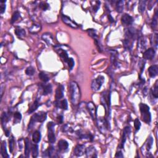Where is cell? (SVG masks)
<instances>
[{"instance_id": "41", "label": "cell", "mask_w": 158, "mask_h": 158, "mask_svg": "<svg viewBox=\"0 0 158 158\" xmlns=\"http://www.w3.org/2000/svg\"><path fill=\"white\" fill-rule=\"evenodd\" d=\"M88 33L90 36L95 39V40H98V36L96 35V30L95 29H88Z\"/></svg>"}, {"instance_id": "16", "label": "cell", "mask_w": 158, "mask_h": 158, "mask_svg": "<svg viewBox=\"0 0 158 158\" xmlns=\"http://www.w3.org/2000/svg\"><path fill=\"white\" fill-rule=\"evenodd\" d=\"M85 153L86 157H96V149L93 146H90L86 149Z\"/></svg>"}, {"instance_id": "20", "label": "cell", "mask_w": 158, "mask_h": 158, "mask_svg": "<svg viewBox=\"0 0 158 158\" xmlns=\"http://www.w3.org/2000/svg\"><path fill=\"white\" fill-rule=\"evenodd\" d=\"M30 152V142L29 139L26 138L25 139V157H28Z\"/></svg>"}, {"instance_id": "52", "label": "cell", "mask_w": 158, "mask_h": 158, "mask_svg": "<svg viewBox=\"0 0 158 158\" xmlns=\"http://www.w3.org/2000/svg\"><path fill=\"white\" fill-rule=\"evenodd\" d=\"M4 88H5V86L4 85H1V97L3 96V91H4Z\"/></svg>"}, {"instance_id": "4", "label": "cell", "mask_w": 158, "mask_h": 158, "mask_svg": "<svg viewBox=\"0 0 158 158\" xmlns=\"http://www.w3.org/2000/svg\"><path fill=\"white\" fill-rule=\"evenodd\" d=\"M54 124L53 122H50L48 123L47 127L48 130V141L50 143L53 144L56 142V135L54 132Z\"/></svg>"}, {"instance_id": "14", "label": "cell", "mask_w": 158, "mask_h": 158, "mask_svg": "<svg viewBox=\"0 0 158 158\" xmlns=\"http://www.w3.org/2000/svg\"><path fill=\"white\" fill-rule=\"evenodd\" d=\"M64 86L62 85H59L56 90V100H61L64 96Z\"/></svg>"}, {"instance_id": "46", "label": "cell", "mask_w": 158, "mask_h": 158, "mask_svg": "<svg viewBox=\"0 0 158 158\" xmlns=\"http://www.w3.org/2000/svg\"><path fill=\"white\" fill-rule=\"evenodd\" d=\"M40 8L43 11H46L49 8V4L46 2H42L40 4Z\"/></svg>"}, {"instance_id": "1", "label": "cell", "mask_w": 158, "mask_h": 158, "mask_svg": "<svg viewBox=\"0 0 158 158\" xmlns=\"http://www.w3.org/2000/svg\"><path fill=\"white\" fill-rule=\"evenodd\" d=\"M69 91L71 95V100L74 105H77L79 103L81 97L80 90L77 83L72 81L69 85Z\"/></svg>"}, {"instance_id": "31", "label": "cell", "mask_w": 158, "mask_h": 158, "mask_svg": "<svg viewBox=\"0 0 158 158\" xmlns=\"http://www.w3.org/2000/svg\"><path fill=\"white\" fill-rule=\"evenodd\" d=\"M32 157H37L38 155V146L34 144L32 147Z\"/></svg>"}, {"instance_id": "39", "label": "cell", "mask_w": 158, "mask_h": 158, "mask_svg": "<svg viewBox=\"0 0 158 158\" xmlns=\"http://www.w3.org/2000/svg\"><path fill=\"white\" fill-rule=\"evenodd\" d=\"M9 151L10 153H12L13 151L14 147V138L13 136H11L10 137L9 140Z\"/></svg>"}, {"instance_id": "42", "label": "cell", "mask_w": 158, "mask_h": 158, "mask_svg": "<svg viewBox=\"0 0 158 158\" xmlns=\"http://www.w3.org/2000/svg\"><path fill=\"white\" fill-rule=\"evenodd\" d=\"M157 11H156L155 13V15H154V17L153 19L151 26L153 28H155L156 27H157Z\"/></svg>"}, {"instance_id": "21", "label": "cell", "mask_w": 158, "mask_h": 158, "mask_svg": "<svg viewBox=\"0 0 158 158\" xmlns=\"http://www.w3.org/2000/svg\"><path fill=\"white\" fill-rule=\"evenodd\" d=\"M41 133L38 130H36L34 132V133L32 135V141L35 143H38L41 140Z\"/></svg>"}, {"instance_id": "24", "label": "cell", "mask_w": 158, "mask_h": 158, "mask_svg": "<svg viewBox=\"0 0 158 158\" xmlns=\"http://www.w3.org/2000/svg\"><path fill=\"white\" fill-rule=\"evenodd\" d=\"M124 1H118L115 4V8L116 11L119 13H121L124 10Z\"/></svg>"}, {"instance_id": "26", "label": "cell", "mask_w": 158, "mask_h": 158, "mask_svg": "<svg viewBox=\"0 0 158 158\" xmlns=\"http://www.w3.org/2000/svg\"><path fill=\"white\" fill-rule=\"evenodd\" d=\"M54 152H55V149H54V147H50L48 148L47 150L45 151L44 154H45V157H52L54 156Z\"/></svg>"}, {"instance_id": "49", "label": "cell", "mask_w": 158, "mask_h": 158, "mask_svg": "<svg viewBox=\"0 0 158 158\" xmlns=\"http://www.w3.org/2000/svg\"><path fill=\"white\" fill-rule=\"evenodd\" d=\"M23 141H24V140H23L22 138H21V139H20V140H19V149H20V150H21V149H22L23 146H24L23 143H22Z\"/></svg>"}, {"instance_id": "34", "label": "cell", "mask_w": 158, "mask_h": 158, "mask_svg": "<svg viewBox=\"0 0 158 158\" xmlns=\"http://www.w3.org/2000/svg\"><path fill=\"white\" fill-rule=\"evenodd\" d=\"M146 7V1H140L138 5V11L140 13H144Z\"/></svg>"}, {"instance_id": "15", "label": "cell", "mask_w": 158, "mask_h": 158, "mask_svg": "<svg viewBox=\"0 0 158 158\" xmlns=\"http://www.w3.org/2000/svg\"><path fill=\"white\" fill-rule=\"evenodd\" d=\"M54 105L57 107V108H61L62 109L67 110L68 108L67 102L66 100H56L54 103Z\"/></svg>"}, {"instance_id": "13", "label": "cell", "mask_w": 158, "mask_h": 158, "mask_svg": "<svg viewBox=\"0 0 158 158\" xmlns=\"http://www.w3.org/2000/svg\"><path fill=\"white\" fill-rule=\"evenodd\" d=\"M85 148L83 145H77L75 148L74 153L77 157L82 156L84 153H85Z\"/></svg>"}, {"instance_id": "25", "label": "cell", "mask_w": 158, "mask_h": 158, "mask_svg": "<svg viewBox=\"0 0 158 158\" xmlns=\"http://www.w3.org/2000/svg\"><path fill=\"white\" fill-rule=\"evenodd\" d=\"M43 88V95H48L52 92V86L51 84H48L42 86Z\"/></svg>"}, {"instance_id": "9", "label": "cell", "mask_w": 158, "mask_h": 158, "mask_svg": "<svg viewBox=\"0 0 158 158\" xmlns=\"http://www.w3.org/2000/svg\"><path fill=\"white\" fill-rule=\"evenodd\" d=\"M62 20L64 23H65L68 26H70L73 28H77L79 27V25H78L77 24H76L70 17L66 16V15H62Z\"/></svg>"}, {"instance_id": "5", "label": "cell", "mask_w": 158, "mask_h": 158, "mask_svg": "<svg viewBox=\"0 0 158 158\" xmlns=\"http://www.w3.org/2000/svg\"><path fill=\"white\" fill-rule=\"evenodd\" d=\"M104 81V77L102 75H99L98 77L93 80L91 83V89L93 91H98L100 90L101 86L103 85V84Z\"/></svg>"}, {"instance_id": "8", "label": "cell", "mask_w": 158, "mask_h": 158, "mask_svg": "<svg viewBox=\"0 0 158 158\" xmlns=\"http://www.w3.org/2000/svg\"><path fill=\"white\" fill-rule=\"evenodd\" d=\"M86 107H87L88 111L90 113V114L93 120H96V117H97V109L94 103L92 102H89L86 104Z\"/></svg>"}, {"instance_id": "50", "label": "cell", "mask_w": 158, "mask_h": 158, "mask_svg": "<svg viewBox=\"0 0 158 158\" xmlns=\"http://www.w3.org/2000/svg\"><path fill=\"white\" fill-rule=\"evenodd\" d=\"M115 157H124V155H123V154H122V151H118L116 153V154H115Z\"/></svg>"}, {"instance_id": "47", "label": "cell", "mask_w": 158, "mask_h": 158, "mask_svg": "<svg viewBox=\"0 0 158 158\" xmlns=\"http://www.w3.org/2000/svg\"><path fill=\"white\" fill-rule=\"evenodd\" d=\"M1 3V5H0V13H1V14H3L4 13L5 9H6V5H5V3Z\"/></svg>"}, {"instance_id": "10", "label": "cell", "mask_w": 158, "mask_h": 158, "mask_svg": "<svg viewBox=\"0 0 158 158\" xmlns=\"http://www.w3.org/2000/svg\"><path fill=\"white\" fill-rule=\"evenodd\" d=\"M121 22L122 24L128 26L133 22V18L128 14H124L121 17Z\"/></svg>"}, {"instance_id": "37", "label": "cell", "mask_w": 158, "mask_h": 158, "mask_svg": "<svg viewBox=\"0 0 158 158\" xmlns=\"http://www.w3.org/2000/svg\"><path fill=\"white\" fill-rule=\"evenodd\" d=\"M20 13L18 11H16L13 13V16L11 17V24H14L15 22H16L17 20H18V19L20 17Z\"/></svg>"}, {"instance_id": "2", "label": "cell", "mask_w": 158, "mask_h": 158, "mask_svg": "<svg viewBox=\"0 0 158 158\" xmlns=\"http://www.w3.org/2000/svg\"><path fill=\"white\" fill-rule=\"evenodd\" d=\"M46 117H47V114L46 113H45V112L41 111L39 112L38 113L35 114L32 116L31 119H30L29 124H28V130H31L33 127L34 126V124H35V122H43L45 121V120L46 119Z\"/></svg>"}, {"instance_id": "33", "label": "cell", "mask_w": 158, "mask_h": 158, "mask_svg": "<svg viewBox=\"0 0 158 158\" xmlns=\"http://www.w3.org/2000/svg\"><path fill=\"white\" fill-rule=\"evenodd\" d=\"M14 124H18L19 122H20V120L22 119V115L19 112H16L14 113Z\"/></svg>"}, {"instance_id": "6", "label": "cell", "mask_w": 158, "mask_h": 158, "mask_svg": "<svg viewBox=\"0 0 158 158\" xmlns=\"http://www.w3.org/2000/svg\"><path fill=\"white\" fill-rule=\"evenodd\" d=\"M97 126L98 130L103 134H105L108 130V121L103 118H100L97 120Z\"/></svg>"}, {"instance_id": "38", "label": "cell", "mask_w": 158, "mask_h": 158, "mask_svg": "<svg viewBox=\"0 0 158 158\" xmlns=\"http://www.w3.org/2000/svg\"><path fill=\"white\" fill-rule=\"evenodd\" d=\"M158 37H157V33H154L152 35V38H151V44H153V45L155 46L156 47L157 45V42H158Z\"/></svg>"}, {"instance_id": "23", "label": "cell", "mask_w": 158, "mask_h": 158, "mask_svg": "<svg viewBox=\"0 0 158 158\" xmlns=\"http://www.w3.org/2000/svg\"><path fill=\"white\" fill-rule=\"evenodd\" d=\"M56 50L58 51L59 55L60 56L61 58L62 59V60H63L64 62H67L68 59H69V57H68V54L67 53V52H66L65 50H62V49H61V48L57 49Z\"/></svg>"}, {"instance_id": "27", "label": "cell", "mask_w": 158, "mask_h": 158, "mask_svg": "<svg viewBox=\"0 0 158 158\" xmlns=\"http://www.w3.org/2000/svg\"><path fill=\"white\" fill-rule=\"evenodd\" d=\"M14 32L17 36L19 37V38H22V37L25 36V30L23 29V28L17 27V28H16Z\"/></svg>"}, {"instance_id": "28", "label": "cell", "mask_w": 158, "mask_h": 158, "mask_svg": "<svg viewBox=\"0 0 158 158\" xmlns=\"http://www.w3.org/2000/svg\"><path fill=\"white\" fill-rule=\"evenodd\" d=\"M39 105H40V104H39L38 100H36V101H34V103L31 105V106L29 108V109H28V113L31 114L32 113H33L35 111H36L37 109L38 108Z\"/></svg>"}, {"instance_id": "12", "label": "cell", "mask_w": 158, "mask_h": 158, "mask_svg": "<svg viewBox=\"0 0 158 158\" xmlns=\"http://www.w3.org/2000/svg\"><path fill=\"white\" fill-rule=\"evenodd\" d=\"M155 54V51H154L153 48H149L148 50H146L143 52V57L144 59H147V60H151V59L154 58Z\"/></svg>"}, {"instance_id": "3", "label": "cell", "mask_w": 158, "mask_h": 158, "mask_svg": "<svg viewBox=\"0 0 158 158\" xmlns=\"http://www.w3.org/2000/svg\"><path fill=\"white\" fill-rule=\"evenodd\" d=\"M140 110L143 121L147 124L150 123L151 120V115L149 112V107L144 103H141L140 104Z\"/></svg>"}, {"instance_id": "45", "label": "cell", "mask_w": 158, "mask_h": 158, "mask_svg": "<svg viewBox=\"0 0 158 158\" xmlns=\"http://www.w3.org/2000/svg\"><path fill=\"white\" fill-rule=\"evenodd\" d=\"M134 126H135V128L137 131L140 130L141 127V122L138 119H135V120H134Z\"/></svg>"}, {"instance_id": "51", "label": "cell", "mask_w": 158, "mask_h": 158, "mask_svg": "<svg viewBox=\"0 0 158 158\" xmlns=\"http://www.w3.org/2000/svg\"><path fill=\"white\" fill-rule=\"evenodd\" d=\"M57 120L59 124L62 123V122H63V116L62 115H59L57 118Z\"/></svg>"}, {"instance_id": "19", "label": "cell", "mask_w": 158, "mask_h": 158, "mask_svg": "<svg viewBox=\"0 0 158 158\" xmlns=\"http://www.w3.org/2000/svg\"><path fill=\"white\" fill-rule=\"evenodd\" d=\"M69 147V143L67 141L64 140H61L58 142V148L60 151H65Z\"/></svg>"}, {"instance_id": "40", "label": "cell", "mask_w": 158, "mask_h": 158, "mask_svg": "<svg viewBox=\"0 0 158 158\" xmlns=\"http://www.w3.org/2000/svg\"><path fill=\"white\" fill-rule=\"evenodd\" d=\"M157 81H156L154 87L152 89V94L155 98H157L158 97V85H157Z\"/></svg>"}, {"instance_id": "30", "label": "cell", "mask_w": 158, "mask_h": 158, "mask_svg": "<svg viewBox=\"0 0 158 158\" xmlns=\"http://www.w3.org/2000/svg\"><path fill=\"white\" fill-rule=\"evenodd\" d=\"M38 77L41 80L43 81V82H47V81H49V80H50V78H49L48 75L44 72H41L39 73Z\"/></svg>"}, {"instance_id": "48", "label": "cell", "mask_w": 158, "mask_h": 158, "mask_svg": "<svg viewBox=\"0 0 158 158\" xmlns=\"http://www.w3.org/2000/svg\"><path fill=\"white\" fill-rule=\"evenodd\" d=\"M71 130H72V129H71V128L70 127V125H65L63 127H62V131L64 132H70Z\"/></svg>"}, {"instance_id": "53", "label": "cell", "mask_w": 158, "mask_h": 158, "mask_svg": "<svg viewBox=\"0 0 158 158\" xmlns=\"http://www.w3.org/2000/svg\"><path fill=\"white\" fill-rule=\"evenodd\" d=\"M108 18H109V21L111 22V23H113L114 22V18L110 14L108 16Z\"/></svg>"}, {"instance_id": "36", "label": "cell", "mask_w": 158, "mask_h": 158, "mask_svg": "<svg viewBox=\"0 0 158 158\" xmlns=\"http://www.w3.org/2000/svg\"><path fill=\"white\" fill-rule=\"evenodd\" d=\"M153 143V138L152 136L150 135L148 138L147 143V149L148 151H149L151 148Z\"/></svg>"}, {"instance_id": "18", "label": "cell", "mask_w": 158, "mask_h": 158, "mask_svg": "<svg viewBox=\"0 0 158 158\" xmlns=\"http://www.w3.org/2000/svg\"><path fill=\"white\" fill-rule=\"evenodd\" d=\"M149 75L151 78H154L158 74V66L157 65H153L150 66L148 69Z\"/></svg>"}, {"instance_id": "43", "label": "cell", "mask_w": 158, "mask_h": 158, "mask_svg": "<svg viewBox=\"0 0 158 158\" xmlns=\"http://www.w3.org/2000/svg\"><path fill=\"white\" fill-rule=\"evenodd\" d=\"M138 44L139 45V47L140 48L141 50H143V49L145 48L146 42H145V40H144V38H140V40H139V42H138Z\"/></svg>"}, {"instance_id": "32", "label": "cell", "mask_w": 158, "mask_h": 158, "mask_svg": "<svg viewBox=\"0 0 158 158\" xmlns=\"http://www.w3.org/2000/svg\"><path fill=\"white\" fill-rule=\"evenodd\" d=\"M9 120V117L8 114L4 113L1 115V123L3 127H4V125L6 124V123Z\"/></svg>"}, {"instance_id": "11", "label": "cell", "mask_w": 158, "mask_h": 158, "mask_svg": "<svg viewBox=\"0 0 158 158\" xmlns=\"http://www.w3.org/2000/svg\"><path fill=\"white\" fill-rule=\"evenodd\" d=\"M130 132H131V129H130V127H125L124 130V132H123V136H122V142L121 143L119 146V147L120 148V149H122L124 147V143L126 141L127 137V136H128L130 135Z\"/></svg>"}, {"instance_id": "44", "label": "cell", "mask_w": 158, "mask_h": 158, "mask_svg": "<svg viewBox=\"0 0 158 158\" xmlns=\"http://www.w3.org/2000/svg\"><path fill=\"white\" fill-rule=\"evenodd\" d=\"M67 63L68 64V66H69V68H70V70H72V68L74 67V66L75 65L74 59H73V58H72V57H69V59H68V60L67 61Z\"/></svg>"}, {"instance_id": "29", "label": "cell", "mask_w": 158, "mask_h": 158, "mask_svg": "<svg viewBox=\"0 0 158 158\" xmlns=\"http://www.w3.org/2000/svg\"><path fill=\"white\" fill-rule=\"evenodd\" d=\"M41 26L39 24H33L29 28V32L30 33H35L40 31Z\"/></svg>"}, {"instance_id": "54", "label": "cell", "mask_w": 158, "mask_h": 158, "mask_svg": "<svg viewBox=\"0 0 158 158\" xmlns=\"http://www.w3.org/2000/svg\"><path fill=\"white\" fill-rule=\"evenodd\" d=\"M5 131V135H6V137H9V134H10V131L9 130H7V129H6V130H4Z\"/></svg>"}, {"instance_id": "17", "label": "cell", "mask_w": 158, "mask_h": 158, "mask_svg": "<svg viewBox=\"0 0 158 158\" xmlns=\"http://www.w3.org/2000/svg\"><path fill=\"white\" fill-rule=\"evenodd\" d=\"M42 40L45 41L48 44V45H51L53 43V37L52 35L50 33H43L42 35Z\"/></svg>"}, {"instance_id": "22", "label": "cell", "mask_w": 158, "mask_h": 158, "mask_svg": "<svg viewBox=\"0 0 158 158\" xmlns=\"http://www.w3.org/2000/svg\"><path fill=\"white\" fill-rule=\"evenodd\" d=\"M1 153L3 157H9V155L7 153V149H6V143L5 141H3L1 145Z\"/></svg>"}, {"instance_id": "7", "label": "cell", "mask_w": 158, "mask_h": 158, "mask_svg": "<svg viewBox=\"0 0 158 158\" xmlns=\"http://www.w3.org/2000/svg\"><path fill=\"white\" fill-rule=\"evenodd\" d=\"M108 91H104L102 93L101 98V103L104 107L106 112L110 108V95H108Z\"/></svg>"}, {"instance_id": "35", "label": "cell", "mask_w": 158, "mask_h": 158, "mask_svg": "<svg viewBox=\"0 0 158 158\" xmlns=\"http://www.w3.org/2000/svg\"><path fill=\"white\" fill-rule=\"evenodd\" d=\"M35 68L32 67V66H29V67H27L26 70H25V74L28 76L33 75V74H35Z\"/></svg>"}]
</instances>
